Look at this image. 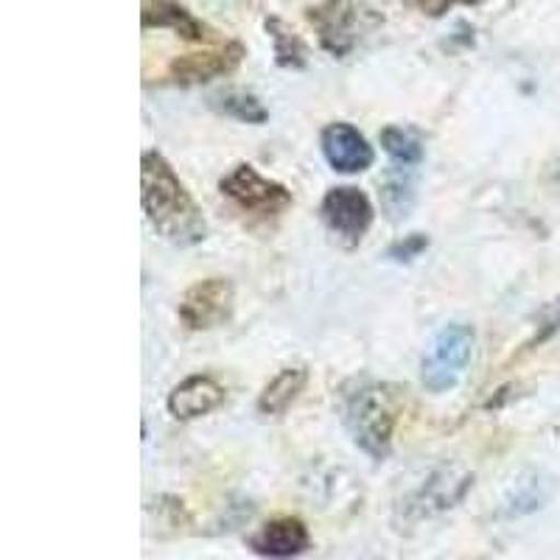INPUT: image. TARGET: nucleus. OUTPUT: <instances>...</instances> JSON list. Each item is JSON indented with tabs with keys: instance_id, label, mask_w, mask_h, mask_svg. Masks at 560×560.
Masks as SVG:
<instances>
[{
	"instance_id": "obj_7",
	"label": "nucleus",
	"mask_w": 560,
	"mask_h": 560,
	"mask_svg": "<svg viewBox=\"0 0 560 560\" xmlns=\"http://www.w3.org/2000/svg\"><path fill=\"white\" fill-rule=\"evenodd\" d=\"M233 312V283L228 278L199 280L197 287L185 292L179 303V319L191 331H208L217 328Z\"/></svg>"
},
{
	"instance_id": "obj_6",
	"label": "nucleus",
	"mask_w": 560,
	"mask_h": 560,
	"mask_svg": "<svg viewBox=\"0 0 560 560\" xmlns=\"http://www.w3.org/2000/svg\"><path fill=\"white\" fill-rule=\"evenodd\" d=\"M323 222L331 233H337L345 244H359L373 224V205L359 188H331L323 199Z\"/></svg>"
},
{
	"instance_id": "obj_19",
	"label": "nucleus",
	"mask_w": 560,
	"mask_h": 560,
	"mask_svg": "<svg viewBox=\"0 0 560 560\" xmlns=\"http://www.w3.org/2000/svg\"><path fill=\"white\" fill-rule=\"evenodd\" d=\"M401 3H407V7L418 9V12L423 14H432V18H440V14H446L448 9L457 7V3H479V0H401Z\"/></svg>"
},
{
	"instance_id": "obj_18",
	"label": "nucleus",
	"mask_w": 560,
	"mask_h": 560,
	"mask_svg": "<svg viewBox=\"0 0 560 560\" xmlns=\"http://www.w3.org/2000/svg\"><path fill=\"white\" fill-rule=\"evenodd\" d=\"M217 109L219 113L230 115V118H236V121H244V124H264L269 118L267 107H264L258 98L249 96V93H238V90L219 96Z\"/></svg>"
},
{
	"instance_id": "obj_2",
	"label": "nucleus",
	"mask_w": 560,
	"mask_h": 560,
	"mask_svg": "<svg viewBox=\"0 0 560 560\" xmlns=\"http://www.w3.org/2000/svg\"><path fill=\"white\" fill-rule=\"evenodd\" d=\"M398 412H401V389L393 384H368L348 398L345 423L362 452L384 459L389 454Z\"/></svg>"
},
{
	"instance_id": "obj_4",
	"label": "nucleus",
	"mask_w": 560,
	"mask_h": 560,
	"mask_svg": "<svg viewBox=\"0 0 560 560\" xmlns=\"http://www.w3.org/2000/svg\"><path fill=\"white\" fill-rule=\"evenodd\" d=\"M219 188H222L224 197L233 199L244 213H253V217H280L283 210L292 208V194H289L287 185L261 177L247 163L224 174Z\"/></svg>"
},
{
	"instance_id": "obj_3",
	"label": "nucleus",
	"mask_w": 560,
	"mask_h": 560,
	"mask_svg": "<svg viewBox=\"0 0 560 560\" xmlns=\"http://www.w3.org/2000/svg\"><path fill=\"white\" fill-rule=\"evenodd\" d=\"M306 18L331 57H348L373 28L382 26V14L362 0H323L308 9Z\"/></svg>"
},
{
	"instance_id": "obj_8",
	"label": "nucleus",
	"mask_w": 560,
	"mask_h": 560,
	"mask_svg": "<svg viewBox=\"0 0 560 560\" xmlns=\"http://www.w3.org/2000/svg\"><path fill=\"white\" fill-rule=\"evenodd\" d=\"M244 59V45L242 43H224L222 48L202 54H185V57L174 59L168 73L174 82L179 84H202L210 79L224 77L230 70H236Z\"/></svg>"
},
{
	"instance_id": "obj_17",
	"label": "nucleus",
	"mask_w": 560,
	"mask_h": 560,
	"mask_svg": "<svg viewBox=\"0 0 560 560\" xmlns=\"http://www.w3.org/2000/svg\"><path fill=\"white\" fill-rule=\"evenodd\" d=\"M415 202V183L407 166H401L395 174H389L387 183L382 185V205L389 213V219L407 217Z\"/></svg>"
},
{
	"instance_id": "obj_12",
	"label": "nucleus",
	"mask_w": 560,
	"mask_h": 560,
	"mask_svg": "<svg viewBox=\"0 0 560 560\" xmlns=\"http://www.w3.org/2000/svg\"><path fill=\"white\" fill-rule=\"evenodd\" d=\"M468 485H471V477H468V474H434V477L418 490V497L412 499L415 516H434V513H443V510L454 508V504L463 499L465 490H468Z\"/></svg>"
},
{
	"instance_id": "obj_10",
	"label": "nucleus",
	"mask_w": 560,
	"mask_h": 560,
	"mask_svg": "<svg viewBox=\"0 0 560 560\" xmlns=\"http://www.w3.org/2000/svg\"><path fill=\"white\" fill-rule=\"evenodd\" d=\"M312 547L306 524L300 518H275L249 538V549L269 560H289Z\"/></svg>"
},
{
	"instance_id": "obj_16",
	"label": "nucleus",
	"mask_w": 560,
	"mask_h": 560,
	"mask_svg": "<svg viewBox=\"0 0 560 560\" xmlns=\"http://www.w3.org/2000/svg\"><path fill=\"white\" fill-rule=\"evenodd\" d=\"M382 147L398 166L412 168L423 158V140L415 129L407 127H387L382 132Z\"/></svg>"
},
{
	"instance_id": "obj_13",
	"label": "nucleus",
	"mask_w": 560,
	"mask_h": 560,
	"mask_svg": "<svg viewBox=\"0 0 560 560\" xmlns=\"http://www.w3.org/2000/svg\"><path fill=\"white\" fill-rule=\"evenodd\" d=\"M143 28H172L177 37L191 39V43L208 39V28L188 9L174 3V0H154V3H149L143 9Z\"/></svg>"
},
{
	"instance_id": "obj_15",
	"label": "nucleus",
	"mask_w": 560,
	"mask_h": 560,
	"mask_svg": "<svg viewBox=\"0 0 560 560\" xmlns=\"http://www.w3.org/2000/svg\"><path fill=\"white\" fill-rule=\"evenodd\" d=\"M264 26H267L269 37H272L275 45V62L280 68H306L308 62V48L306 43L292 32V28L283 23L280 18H267L264 20Z\"/></svg>"
},
{
	"instance_id": "obj_1",
	"label": "nucleus",
	"mask_w": 560,
	"mask_h": 560,
	"mask_svg": "<svg viewBox=\"0 0 560 560\" xmlns=\"http://www.w3.org/2000/svg\"><path fill=\"white\" fill-rule=\"evenodd\" d=\"M140 188H143V210L149 222L166 242L177 247H194L205 238L202 210L185 185L168 166V160L158 152H147L140 160Z\"/></svg>"
},
{
	"instance_id": "obj_11",
	"label": "nucleus",
	"mask_w": 560,
	"mask_h": 560,
	"mask_svg": "<svg viewBox=\"0 0 560 560\" xmlns=\"http://www.w3.org/2000/svg\"><path fill=\"white\" fill-rule=\"evenodd\" d=\"M224 387L213 376H191L168 393V412L177 420H197L222 407Z\"/></svg>"
},
{
	"instance_id": "obj_21",
	"label": "nucleus",
	"mask_w": 560,
	"mask_h": 560,
	"mask_svg": "<svg viewBox=\"0 0 560 560\" xmlns=\"http://www.w3.org/2000/svg\"><path fill=\"white\" fill-rule=\"evenodd\" d=\"M558 328H560V308L555 314H547V328H544V331L538 334V339H547L549 334L558 331Z\"/></svg>"
},
{
	"instance_id": "obj_14",
	"label": "nucleus",
	"mask_w": 560,
	"mask_h": 560,
	"mask_svg": "<svg viewBox=\"0 0 560 560\" xmlns=\"http://www.w3.org/2000/svg\"><path fill=\"white\" fill-rule=\"evenodd\" d=\"M306 368H283L272 382L264 387L261 398H258V409L264 415H283L294 404L303 387H306Z\"/></svg>"
},
{
	"instance_id": "obj_9",
	"label": "nucleus",
	"mask_w": 560,
	"mask_h": 560,
	"mask_svg": "<svg viewBox=\"0 0 560 560\" xmlns=\"http://www.w3.org/2000/svg\"><path fill=\"white\" fill-rule=\"evenodd\" d=\"M323 154L331 168L342 174H359L373 166V149L350 124H331L323 129Z\"/></svg>"
},
{
	"instance_id": "obj_20",
	"label": "nucleus",
	"mask_w": 560,
	"mask_h": 560,
	"mask_svg": "<svg viewBox=\"0 0 560 560\" xmlns=\"http://www.w3.org/2000/svg\"><path fill=\"white\" fill-rule=\"evenodd\" d=\"M427 244H429L427 238L420 236V233H415V236H409L407 242L395 244V247L389 249V255H393V258H398V261H404V258H415L420 249H427Z\"/></svg>"
},
{
	"instance_id": "obj_5",
	"label": "nucleus",
	"mask_w": 560,
	"mask_h": 560,
	"mask_svg": "<svg viewBox=\"0 0 560 560\" xmlns=\"http://www.w3.org/2000/svg\"><path fill=\"white\" fill-rule=\"evenodd\" d=\"M474 331L468 325H446L434 339L429 357L423 359V384L432 393L454 387L463 376L465 364L471 359Z\"/></svg>"
}]
</instances>
